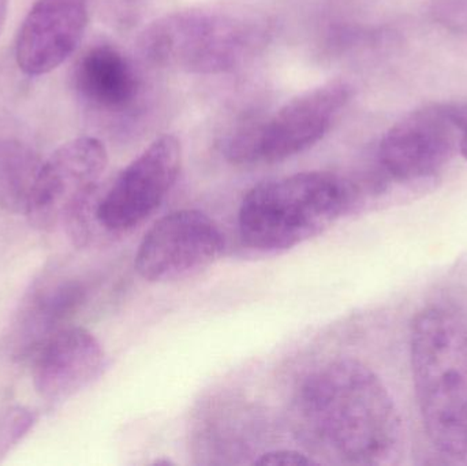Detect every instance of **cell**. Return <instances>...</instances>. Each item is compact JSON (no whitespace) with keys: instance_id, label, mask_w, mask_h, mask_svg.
Wrapping results in <instances>:
<instances>
[{"instance_id":"obj_18","label":"cell","mask_w":467,"mask_h":466,"mask_svg":"<svg viewBox=\"0 0 467 466\" xmlns=\"http://www.w3.org/2000/svg\"><path fill=\"white\" fill-rule=\"evenodd\" d=\"M8 0H0V33L5 27V18H7Z\"/></svg>"},{"instance_id":"obj_17","label":"cell","mask_w":467,"mask_h":466,"mask_svg":"<svg viewBox=\"0 0 467 466\" xmlns=\"http://www.w3.org/2000/svg\"><path fill=\"white\" fill-rule=\"evenodd\" d=\"M254 465H283L299 466L318 464L317 460L310 457V454L299 453L296 450H275L260 456V459L253 462Z\"/></svg>"},{"instance_id":"obj_10","label":"cell","mask_w":467,"mask_h":466,"mask_svg":"<svg viewBox=\"0 0 467 466\" xmlns=\"http://www.w3.org/2000/svg\"><path fill=\"white\" fill-rule=\"evenodd\" d=\"M89 19V0H37L16 43L18 67L27 76L51 73L76 52Z\"/></svg>"},{"instance_id":"obj_4","label":"cell","mask_w":467,"mask_h":466,"mask_svg":"<svg viewBox=\"0 0 467 466\" xmlns=\"http://www.w3.org/2000/svg\"><path fill=\"white\" fill-rule=\"evenodd\" d=\"M414 391L432 445L451 457L467 456V330L457 316L428 308L410 333Z\"/></svg>"},{"instance_id":"obj_14","label":"cell","mask_w":467,"mask_h":466,"mask_svg":"<svg viewBox=\"0 0 467 466\" xmlns=\"http://www.w3.org/2000/svg\"><path fill=\"white\" fill-rule=\"evenodd\" d=\"M41 164L26 142L0 139V210L26 213Z\"/></svg>"},{"instance_id":"obj_3","label":"cell","mask_w":467,"mask_h":466,"mask_svg":"<svg viewBox=\"0 0 467 466\" xmlns=\"http://www.w3.org/2000/svg\"><path fill=\"white\" fill-rule=\"evenodd\" d=\"M356 186L326 171L265 181L247 192L238 212L244 243L263 254L296 248L323 234L358 202Z\"/></svg>"},{"instance_id":"obj_8","label":"cell","mask_w":467,"mask_h":466,"mask_svg":"<svg viewBox=\"0 0 467 466\" xmlns=\"http://www.w3.org/2000/svg\"><path fill=\"white\" fill-rule=\"evenodd\" d=\"M224 248L223 232L207 213L174 211L145 233L134 267L150 284L182 281L218 262Z\"/></svg>"},{"instance_id":"obj_1","label":"cell","mask_w":467,"mask_h":466,"mask_svg":"<svg viewBox=\"0 0 467 466\" xmlns=\"http://www.w3.org/2000/svg\"><path fill=\"white\" fill-rule=\"evenodd\" d=\"M291 420L309 454L332 464H397L405 448L391 393L356 358L329 361L307 375L294 396Z\"/></svg>"},{"instance_id":"obj_9","label":"cell","mask_w":467,"mask_h":466,"mask_svg":"<svg viewBox=\"0 0 467 466\" xmlns=\"http://www.w3.org/2000/svg\"><path fill=\"white\" fill-rule=\"evenodd\" d=\"M106 147L95 137H79L57 148L41 164L26 216L38 229L65 223L99 188L107 169Z\"/></svg>"},{"instance_id":"obj_6","label":"cell","mask_w":467,"mask_h":466,"mask_svg":"<svg viewBox=\"0 0 467 466\" xmlns=\"http://www.w3.org/2000/svg\"><path fill=\"white\" fill-rule=\"evenodd\" d=\"M353 98V87L331 81L285 103L264 122L236 129L224 155L234 164H272L299 155L331 130Z\"/></svg>"},{"instance_id":"obj_13","label":"cell","mask_w":467,"mask_h":466,"mask_svg":"<svg viewBox=\"0 0 467 466\" xmlns=\"http://www.w3.org/2000/svg\"><path fill=\"white\" fill-rule=\"evenodd\" d=\"M87 297L84 285L77 281H57L37 290L19 314L14 327V347L21 355L30 353L49 337L66 327Z\"/></svg>"},{"instance_id":"obj_12","label":"cell","mask_w":467,"mask_h":466,"mask_svg":"<svg viewBox=\"0 0 467 466\" xmlns=\"http://www.w3.org/2000/svg\"><path fill=\"white\" fill-rule=\"evenodd\" d=\"M74 89L95 111H126L139 96L140 82L128 57L109 44L90 47L74 68Z\"/></svg>"},{"instance_id":"obj_7","label":"cell","mask_w":467,"mask_h":466,"mask_svg":"<svg viewBox=\"0 0 467 466\" xmlns=\"http://www.w3.org/2000/svg\"><path fill=\"white\" fill-rule=\"evenodd\" d=\"M466 131L467 103L438 101L413 109L379 142L381 181L416 186L436 180L461 153Z\"/></svg>"},{"instance_id":"obj_19","label":"cell","mask_w":467,"mask_h":466,"mask_svg":"<svg viewBox=\"0 0 467 466\" xmlns=\"http://www.w3.org/2000/svg\"><path fill=\"white\" fill-rule=\"evenodd\" d=\"M461 155H462L467 161V131L465 134V139H463L462 147H461Z\"/></svg>"},{"instance_id":"obj_5","label":"cell","mask_w":467,"mask_h":466,"mask_svg":"<svg viewBox=\"0 0 467 466\" xmlns=\"http://www.w3.org/2000/svg\"><path fill=\"white\" fill-rule=\"evenodd\" d=\"M182 147L171 134L158 137L141 155L120 171L109 189H96L65 222L74 240L85 243L95 229L120 234L147 221L177 183Z\"/></svg>"},{"instance_id":"obj_2","label":"cell","mask_w":467,"mask_h":466,"mask_svg":"<svg viewBox=\"0 0 467 466\" xmlns=\"http://www.w3.org/2000/svg\"><path fill=\"white\" fill-rule=\"evenodd\" d=\"M274 25L247 5L183 8L155 19L141 32L139 49L159 67L188 74H223L244 67L268 46Z\"/></svg>"},{"instance_id":"obj_11","label":"cell","mask_w":467,"mask_h":466,"mask_svg":"<svg viewBox=\"0 0 467 466\" xmlns=\"http://www.w3.org/2000/svg\"><path fill=\"white\" fill-rule=\"evenodd\" d=\"M33 383L41 399L65 401L95 382L106 366L99 339L82 327H65L33 352Z\"/></svg>"},{"instance_id":"obj_16","label":"cell","mask_w":467,"mask_h":466,"mask_svg":"<svg viewBox=\"0 0 467 466\" xmlns=\"http://www.w3.org/2000/svg\"><path fill=\"white\" fill-rule=\"evenodd\" d=\"M430 16L452 35L467 37V0H431Z\"/></svg>"},{"instance_id":"obj_15","label":"cell","mask_w":467,"mask_h":466,"mask_svg":"<svg viewBox=\"0 0 467 466\" xmlns=\"http://www.w3.org/2000/svg\"><path fill=\"white\" fill-rule=\"evenodd\" d=\"M35 423V415L22 407L11 408L0 416V459L5 457Z\"/></svg>"}]
</instances>
